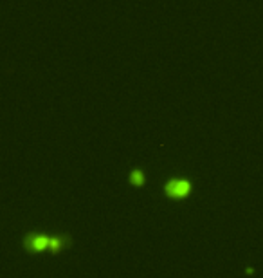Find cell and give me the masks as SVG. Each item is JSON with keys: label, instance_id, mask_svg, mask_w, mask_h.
<instances>
[{"label": "cell", "instance_id": "1", "mask_svg": "<svg viewBox=\"0 0 263 278\" xmlns=\"http://www.w3.org/2000/svg\"><path fill=\"white\" fill-rule=\"evenodd\" d=\"M193 192V183L186 177H173L164 184V195L171 201H184Z\"/></svg>", "mask_w": 263, "mask_h": 278}, {"label": "cell", "instance_id": "2", "mask_svg": "<svg viewBox=\"0 0 263 278\" xmlns=\"http://www.w3.org/2000/svg\"><path fill=\"white\" fill-rule=\"evenodd\" d=\"M22 246H24L25 253H29V255H40V253H44V251L49 253L51 235L40 233V231L25 233L24 238H22Z\"/></svg>", "mask_w": 263, "mask_h": 278}, {"label": "cell", "instance_id": "3", "mask_svg": "<svg viewBox=\"0 0 263 278\" xmlns=\"http://www.w3.org/2000/svg\"><path fill=\"white\" fill-rule=\"evenodd\" d=\"M72 237L69 233H58V235H51V246H49V253L51 255H60L63 251H67L69 248H72Z\"/></svg>", "mask_w": 263, "mask_h": 278}, {"label": "cell", "instance_id": "4", "mask_svg": "<svg viewBox=\"0 0 263 278\" xmlns=\"http://www.w3.org/2000/svg\"><path fill=\"white\" fill-rule=\"evenodd\" d=\"M128 181H130V184H132V186H137V188H141V186H144V183H146V175H144L143 170L135 168V170H132V172H130Z\"/></svg>", "mask_w": 263, "mask_h": 278}]
</instances>
